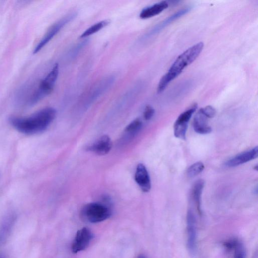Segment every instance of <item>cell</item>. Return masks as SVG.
Segmentation results:
<instances>
[{
  "label": "cell",
  "mask_w": 258,
  "mask_h": 258,
  "mask_svg": "<svg viewBox=\"0 0 258 258\" xmlns=\"http://www.w3.org/2000/svg\"><path fill=\"white\" fill-rule=\"evenodd\" d=\"M109 23L108 20H102L100 22H98L90 27L87 29L85 31H84L82 34L80 35L81 38H84L85 37H88L90 35H92L98 31H99L102 28L107 26Z\"/></svg>",
  "instance_id": "cell-17"
},
{
  "label": "cell",
  "mask_w": 258,
  "mask_h": 258,
  "mask_svg": "<svg viewBox=\"0 0 258 258\" xmlns=\"http://www.w3.org/2000/svg\"><path fill=\"white\" fill-rule=\"evenodd\" d=\"M13 222V219L12 217L9 218L5 222H4L0 228V245L5 241L8 234H9L12 223Z\"/></svg>",
  "instance_id": "cell-18"
},
{
  "label": "cell",
  "mask_w": 258,
  "mask_h": 258,
  "mask_svg": "<svg viewBox=\"0 0 258 258\" xmlns=\"http://www.w3.org/2000/svg\"><path fill=\"white\" fill-rule=\"evenodd\" d=\"M203 47L204 43L200 42L178 55L168 72L160 79L157 87L158 92H163L172 80L178 77L186 67L194 62L202 52Z\"/></svg>",
  "instance_id": "cell-2"
},
{
  "label": "cell",
  "mask_w": 258,
  "mask_h": 258,
  "mask_svg": "<svg viewBox=\"0 0 258 258\" xmlns=\"http://www.w3.org/2000/svg\"><path fill=\"white\" fill-rule=\"evenodd\" d=\"M205 182L203 179L197 180L192 189V196L199 213L201 214V196L204 187Z\"/></svg>",
  "instance_id": "cell-16"
},
{
  "label": "cell",
  "mask_w": 258,
  "mask_h": 258,
  "mask_svg": "<svg viewBox=\"0 0 258 258\" xmlns=\"http://www.w3.org/2000/svg\"><path fill=\"white\" fill-rule=\"evenodd\" d=\"M56 115V110L49 107L43 108L28 116H11L9 121L11 125L18 132L32 135L45 131L53 122Z\"/></svg>",
  "instance_id": "cell-1"
},
{
  "label": "cell",
  "mask_w": 258,
  "mask_h": 258,
  "mask_svg": "<svg viewBox=\"0 0 258 258\" xmlns=\"http://www.w3.org/2000/svg\"><path fill=\"white\" fill-rule=\"evenodd\" d=\"M83 218L88 222L95 223L109 218L111 210L105 203L93 202L85 205L81 210Z\"/></svg>",
  "instance_id": "cell-4"
},
{
  "label": "cell",
  "mask_w": 258,
  "mask_h": 258,
  "mask_svg": "<svg viewBox=\"0 0 258 258\" xmlns=\"http://www.w3.org/2000/svg\"><path fill=\"white\" fill-rule=\"evenodd\" d=\"M257 156L258 148L256 146L229 159L225 163V165L229 167H236L255 159L257 157Z\"/></svg>",
  "instance_id": "cell-10"
},
{
  "label": "cell",
  "mask_w": 258,
  "mask_h": 258,
  "mask_svg": "<svg viewBox=\"0 0 258 258\" xmlns=\"http://www.w3.org/2000/svg\"><path fill=\"white\" fill-rule=\"evenodd\" d=\"M114 81V77L112 76H107L99 80L87 93L89 101L94 100L102 95L112 85Z\"/></svg>",
  "instance_id": "cell-9"
},
{
  "label": "cell",
  "mask_w": 258,
  "mask_h": 258,
  "mask_svg": "<svg viewBox=\"0 0 258 258\" xmlns=\"http://www.w3.org/2000/svg\"><path fill=\"white\" fill-rule=\"evenodd\" d=\"M0 258H3V257L0 255Z\"/></svg>",
  "instance_id": "cell-27"
},
{
  "label": "cell",
  "mask_w": 258,
  "mask_h": 258,
  "mask_svg": "<svg viewBox=\"0 0 258 258\" xmlns=\"http://www.w3.org/2000/svg\"><path fill=\"white\" fill-rule=\"evenodd\" d=\"M142 125V120L140 118H136L126 126L125 132L130 135H135L140 131Z\"/></svg>",
  "instance_id": "cell-20"
},
{
  "label": "cell",
  "mask_w": 258,
  "mask_h": 258,
  "mask_svg": "<svg viewBox=\"0 0 258 258\" xmlns=\"http://www.w3.org/2000/svg\"><path fill=\"white\" fill-rule=\"evenodd\" d=\"M223 246L228 250H234L242 247V243L238 239L232 238L228 239L223 243Z\"/></svg>",
  "instance_id": "cell-21"
},
{
  "label": "cell",
  "mask_w": 258,
  "mask_h": 258,
  "mask_svg": "<svg viewBox=\"0 0 258 258\" xmlns=\"http://www.w3.org/2000/svg\"><path fill=\"white\" fill-rule=\"evenodd\" d=\"M59 74V65L55 63L46 76L41 81L37 89L31 96L29 104L33 105L52 91Z\"/></svg>",
  "instance_id": "cell-3"
},
{
  "label": "cell",
  "mask_w": 258,
  "mask_h": 258,
  "mask_svg": "<svg viewBox=\"0 0 258 258\" xmlns=\"http://www.w3.org/2000/svg\"><path fill=\"white\" fill-rule=\"evenodd\" d=\"M245 251L242 246L235 251L234 258H245Z\"/></svg>",
  "instance_id": "cell-25"
},
{
  "label": "cell",
  "mask_w": 258,
  "mask_h": 258,
  "mask_svg": "<svg viewBox=\"0 0 258 258\" xmlns=\"http://www.w3.org/2000/svg\"><path fill=\"white\" fill-rule=\"evenodd\" d=\"M190 10V8L189 7H185L180 9V10L176 12L171 16H169L167 18L165 19L160 23L158 24L153 28L146 35L145 37H150L163 29L165 27L178 19L182 16L187 13Z\"/></svg>",
  "instance_id": "cell-14"
},
{
  "label": "cell",
  "mask_w": 258,
  "mask_h": 258,
  "mask_svg": "<svg viewBox=\"0 0 258 258\" xmlns=\"http://www.w3.org/2000/svg\"><path fill=\"white\" fill-rule=\"evenodd\" d=\"M186 245L189 252L195 254L197 247L196 220L194 213L190 209L186 215Z\"/></svg>",
  "instance_id": "cell-7"
},
{
  "label": "cell",
  "mask_w": 258,
  "mask_h": 258,
  "mask_svg": "<svg viewBox=\"0 0 258 258\" xmlns=\"http://www.w3.org/2000/svg\"><path fill=\"white\" fill-rule=\"evenodd\" d=\"M208 118L199 110L195 114L192 125L195 131L201 135H206L212 132V128L208 123Z\"/></svg>",
  "instance_id": "cell-13"
},
{
  "label": "cell",
  "mask_w": 258,
  "mask_h": 258,
  "mask_svg": "<svg viewBox=\"0 0 258 258\" xmlns=\"http://www.w3.org/2000/svg\"><path fill=\"white\" fill-rule=\"evenodd\" d=\"M88 39H87L77 44L70 51V56L71 57H75L80 51L88 43Z\"/></svg>",
  "instance_id": "cell-23"
},
{
  "label": "cell",
  "mask_w": 258,
  "mask_h": 258,
  "mask_svg": "<svg viewBox=\"0 0 258 258\" xmlns=\"http://www.w3.org/2000/svg\"><path fill=\"white\" fill-rule=\"evenodd\" d=\"M168 5L167 1H163L146 7L141 11L139 15L140 18L146 19L153 17L166 9Z\"/></svg>",
  "instance_id": "cell-15"
},
{
  "label": "cell",
  "mask_w": 258,
  "mask_h": 258,
  "mask_svg": "<svg viewBox=\"0 0 258 258\" xmlns=\"http://www.w3.org/2000/svg\"><path fill=\"white\" fill-rule=\"evenodd\" d=\"M112 146V141L107 135H103L88 148V150L98 155L108 154Z\"/></svg>",
  "instance_id": "cell-12"
},
{
  "label": "cell",
  "mask_w": 258,
  "mask_h": 258,
  "mask_svg": "<svg viewBox=\"0 0 258 258\" xmlns=\"http://www.w3.org/2000/svg\"><path fill=\"white\" fill-rule=\"evenodd\" d=\"M138 258H147V257L143 254H140L138 256Z\"/></svg>",
  "instance_id": "cell-26"
},
{
  "label": "cell",
  "mask_w": 258,
  "mask_h": 258,
  "mask_svg": "<svg viewBox=\"0 0 258 258\" xmlns=\"http://www.w3.org/2000/svg\"><path fill=\"white\" fill-rule=\"evenodd\" d=\"M204 168V165L202 162H197L188 167L187 170V175L190 178L195 177L201 173Z\"/></svg>",
  "instance_id": "cell-19"
},
{
  "label": "cell",
  "mask_w": 258,
  "mask_h": 258,
  "mask_svg": "<svg viewBox=\"0 0 258 258\" xmlns=\"http://www.w3.org/2000/svg\"><path fill=\"white\" fill-rule=\"evenodd\" d=\"M199 110L208 118L214 117L216 113L215 108L211 105L201 108Z\"/></svg>",
  "instance_id": "cell-22"
},
{
  "label": "cell",
  "mask_w": 258,
  "mask_h": 258,
  "mask_svg": "<svg viewBox=\"0 0 258 258\" xmlns=\"http://www.w3.org/2000/svg\"><path fill=\"white\" fill-rule=\"evenodd\" d=\"M197 108V104H194L178 116L173 126L174 135L176 138L181 140L186 139L188 122Z\"/></svg>",
  "instance_id": "cell-6"
},
{
  "label": "cell",
  "mask_w": 258,
  "mask_h": 258,
  "mask_svg": "<svg viewBox=\"0 0 258 258\" xmlns=\"http://www.w3.org/2000/svg\"><path fill=\"white\" fill-rule=\"evenodd\" d=\"M93 235L86 227L79 230L72 243V249L73 252L77 253L85 249L89 245Z\"/></svg>",
  "instance_id": "cell-8"
},
{
  "label": "cell",
  "mask_w": 258,
  "mask_h": 258,
  "mask_svg": "<svg viewBox=\"0 0 258 258\" xmlns=\"http://www.w3.org/2000/svg\"><path fill=\"white\" fill-rule=\"evenodd\" d=\"M77 15L76 11L71 12L52 24L35 47L33 53H36L45 46L67 24Z\"/></svg>",
  "instance_id": "cell-5"
},
{
  "label": "cell",
  "mask_w": 258,
  "mask_h": 258,
  "mask_svg": "<svg viewBox=\"0 0 258 258\" xmlns=\"http://www.w3.org/2000/svg\"><path fill=\"white\" fill-rule=\"evenodd\" d=\"M135 180L143 192H148L151 187L150 176L146 166L139 163L136 169Z\"/></svg>",
  "instance_id": "cell-11"
},
{
  "label": "cell",
  "mask_w": 258,
  "mask_h": 258,
  "mask_svg": "<svg viewBox=\"0 0 258 258\" xmlns=\"http://www.w3.org/2000/svg\"><path fill=\"white\" fill-rule=\"evenodd\" d=\"M155 114L154 109L150 105H147L143 112V116L145 120H150Z\"/></svg>",
  "instance_id": "cell-24"
}]
</instances>
